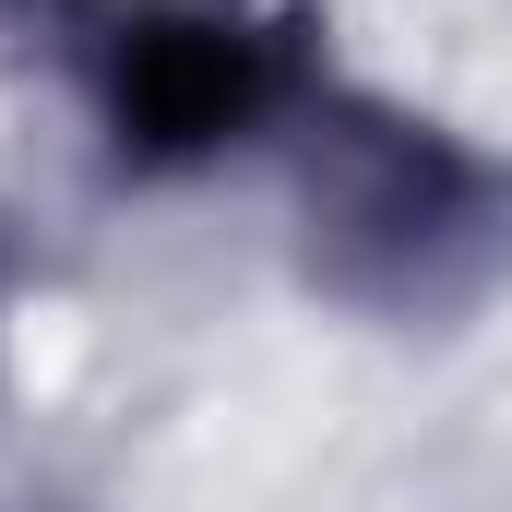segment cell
<instances>
[{"mask_svg":"<svg viewBox=\"0 0 512 512\" xmlns=\"http://www.w3.org/2000/svg\"><path fill=\"white\" fill-rule=\"evenodd\" d=\"M262 96H274V60L239 24H143L120 48V131L143 155H191V143L239 131Z\"/></svg>","mask_w":512,"mask_h":512,"instance_id":"6da1fadb","label":"cell"}]
</instances>
